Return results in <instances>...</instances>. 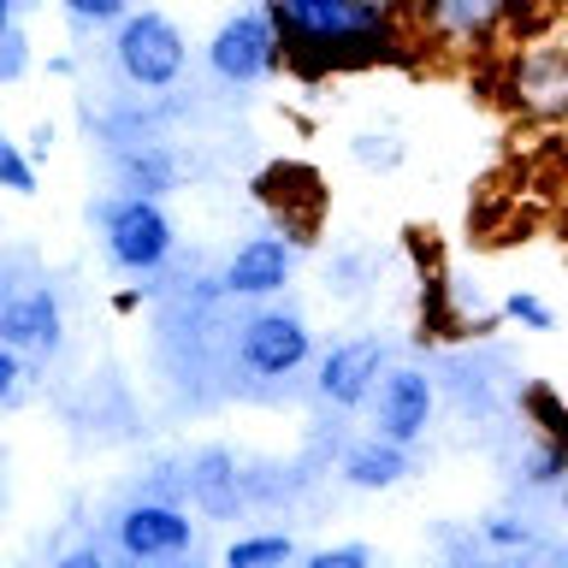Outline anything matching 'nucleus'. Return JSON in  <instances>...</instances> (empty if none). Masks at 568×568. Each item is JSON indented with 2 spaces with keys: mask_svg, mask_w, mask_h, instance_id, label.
<instances>
[{
  "mask_svg": "<svg viewBox=\"0 0 568 568\" xmlns=\"http://www.w3.org/2000/svg\"><path fill=\"white\" fill-rule=\"evenodd\" d=\"M284 36V60L308 71H355L397 60L408 48L403 12L373 0H266Z\"/></svg>",
  "mask_w": 568,
  "mask_h": 568,
  "instance_id": "f257e3e1",
  "label": "nucleus"
},
{
  "mask_svg": "<svg viewBox=\"0 0 568 568\" xmlns=\"http://www.w3.org/2000/svg\"><path fill=\"white\" fill-rule=\"evenodd\" d=\"M89 220L101 225V248L124 278H160L178 255V231L160 207V195H136V190H113L89 207Z\"/></svg>",
  "mask_w": 568,
  "mask_h": 568,
  "instance_id": "f03ea898",
  "label": "nucleus"
},
{
  "mask_svg": "<svg viewBox=\"0 0 568 568\" xmlns=\"http://www.w3.org/2000/svg\"><path fill=\"white\" fill-rule=\"evenodd\" d=\"M308 362H314V332L296 308L266 302V308L243 314L237 332H231V373H243L248 385H284Z\"/></svg>",
  "mask_w": 568,
  "mask_h": 568,
  "instance_id": "7ed1b4c3",
  "label": "nucleus"
},
{
  "mask_svg": "<svg viewBox=\"0 0 568 568\" xmlns=\"http://www.w3.org/2000/svg\"><path fill=\"white\" fill-rule=\"evenodd\" d=\"M184 65H190V42H184V30H178L166 12L142 7V12L119 18V30H113V71L124 78V89H136V95L178 89Z\"/></svg>",
  "mask_w": 568,
  "mask_h": 568,
  "instance_id": "20e7f679",
  "label": "nucleus"
},
{
  "mask_svg": "<svg viewBox=\"0 0 568 568\" xmlns=\"http://www.w3.org/2000/svg\"><path fill=\"white\" fill-rule=\"evenodd\" d=\"M278 60H284V36H278V18H273L266 0H261V7H237L220 30H213V42H207V71L225 89L266 83L278 71Z\"/></svg>",
  "mask_w": 568,
  "mask_h": 568,
  "instance_id": "39448f33",
  "label": "nucleus"
},
{
  "mask_svg": "<svg viewBox=\"0 0 568 568\" xmlns=\"http://www.w3.org/2000/svg\"><path fill=\"white\" fill-rule=\"evenodd\" d=\"M106 539L124 562H184L195 557V521L172 497H154V491H136L131 504L113 509L106 521Z\"/></svg>",
  "mask_w": 568,
  "mask_h": 568,
  "instance_id": "423d86ee",
  "label": "nucleus"
},
{
  "mask_svg": "<svg viewBox=\"0 0 568 568\" xmlns=\"http://www.w3.org/2000/svg\"><path fill=\"white\" fill-rule=\"evenodd\" d=\"M0 344L24 355L65 349V308L48 278H0Z\"/></svg>",
  "mask_w": 568,
  "mask_h": 568,
  "instance_id": "0eeeda50",
  "label": "nucleus"
},
{
  "mask_svg": "<svg viewBox=\"0 0 568 568\" xmlns=\"http://www.w3.org/2000/svg\"><path fill=\"white\" fill-rule=\"evenodd\" d=\"M367 415H373V433L397 438V444H415L426 438V426L438 415V379L426 367H408V362H390L379 373V385H373L367 397Z\"/></svg>",
  "mask_w": 568,
  "mask_h": 568,
  "instance_id": "6e6552de",
  "label": "nucleus"
},
{
  "mask_svg": "<svg viewBox=\"0 0 568 568\" xmlns=\"http://www.w3.org/2000/svg\"><path fill=\"white\" fill-rule=\"evenodd\" d=\"M403 18H415L420 42L433 36L450 53H474L504 36L515 18V0H403Z\"/></svg>",
  "mask_w": 568,
  "mask_h": 568,
  "instance_id": "1a4fd4ad",
  "label": "nucleus"
},
{
  "mask_svg": "<svg viewBox=\"0 0 568 568\" xmlns=\"http://www.w3.org/2000/svg\"><path fill=\"white\" fill-rule=\"evenodd\" d=\"M504 95L532 124H562L568 119V48H527L504 71Z\"/></svg>",
  "mask_w": 568,
  "mask_h": 568,
  "instance_id": "9d476101",
  "label": "nucleus"
},
{
  "mask_svg": "<svg viewBox=\"0 0 568 568\" xmlns=\"http://www.w3.org/2000/svg\"><path fill=\"white\" fill-rule=\"evenodd\" d=\"M291 278H296V243L261 231V237L231 248V261L220 266V296H231V302H273V296H284Z\"/></svg>",
  "mask_w": 568,
  "mask_h": 568,
  "instance_id": "9b49d317",
  "label": "nucleus"
},
{
  "mask_svg": "<svg viewBox=\"0 0 568 568\" xmlns=\"http://www.w3.org/2000/svg\"><path fill=\"white\" fill-rule=\"evenodd\" d=\"M390 367V344L385 337H344L320 355L314 367V397L332 408H362L379 385V373Z\"/></svg>",
  "mask_w": 568,
  "mask_h": 568,
  "instance_id": "f8f14e48",
  "label": "nucleus"
},
{
  "mask_svg": "<svg viewBox=\"0 0 568 568\" xmlns=\"http://www.w3.org/2000/svg\"><path fill=\"white\" fill-rule=\"evenodd\" d=\"M184 491H190V504L213 515V521H225V515H237L248 504V474H243V462L220 450V444H207V450H195L184 462Z\"/></svg>",
  "mask_w": 568,
  "mask_h": 568,
  "instance_id": "ddd939ff",
  "label": "nucleus"
},
{
  "mask_svg": "<svg viewBox=\"0 0 568 568\" xmlns=\"http://www.w3.org/2000/svg\"><path fill=\"white\" fill-rule=\"evenodd\" d=\"M408 468H415V462H408V444L385 438V433L355 438L344 450V462H337L344 486H355V491H390V486H403V479H408Z\"/></svg>",
  "mask_w": 568,
  "mask_h": 568,
  "instance_id": "4468645a",
  "label": "nucleus"
},
{
  "mask_svg": "<svg viewBox=\"0 0 568 568\" xmlns=\"http://www.w3.org/2000/svg\"><path fill=\"white\" fill-rule=\"evenodd\" d=\"M113 178H119V190L166 195V190H178V154L160 136H124V142H113Z\"/></svg>",
  "mask_w": 568,
  "mask_h": 568,
  "instance_id": "2eb2a0df",
  "label": "nucleus"
},
{
  "mask_svg": "<svg viewBox=\"0 0 568 568\" xmlns=\"http://www.w3.org/2000/svg\"><path fill=\"white\" fill-rule=\"evenodd\" d=\"M479 545L491 550V557H545V539H539V527L521 521V515H486L479 521Z\"/></svg>",
  "mask_w": 568,
  "mask_h": 568,
  "instance_id": "dca6fc26",
  "label": "nucleus"
},
{
  "mask_svg": "<svg viewBox=\"0 0 568 568\" xmlns=\"http://www.w3.org/2000/svg\"><path fill=\"white\" fill-rule=\"evenodd\" d=\"M291 557H296V539H284V532H248V539L225 545V568H278Z\"/></svg>",
  "mask_w": 568,
  "mask_h": 568,
  "instance_id": "f3484780",
  "label": "nucleus"
},
{
  "mask_svg": "<svg viewBox=\"0 0 568 568\" xmlns=\"http://www.w3.org/2000/svg\"><path fill=\"white\" fill-rule=\"evenodd\" d=\"M349 154H355V166H367V172H397L408 149H403L397 131H362L349 142Z\"/></svg>",
  "mask_w": 568,
  "mask_h": 568,
  "instance_id": "a211bd4d",
  "label": "nucleus"
},
{
  "mask_svg": "<svg viewBox=\"0 0 568 568\" xmlns=\"http://www.w3.org/2000/svg\"><path fill=\"white\" fill-rule=\"evenodd\" d=\"M504 320H515V326H527V332H550L557 326V314H550V302L545 296H532V291H509L504 296V308H497Z\"/></svg>",
  "mask_w": 568,
  "mask_h": 568,
  "instance_id": "6ab92c4d",
  "label": "nucleus"
},
{
  "mask_svg": "<svg viewBox=\"0 0 568 568\" xmlns=\"http://www.w3.org/2000/svg\"><path fill=\"white\" fill-rule=\"evenodd\" d=\"M0 190H12V195H36V166L24 154H18V142L0 131Z\"/></svg>",
  "mask_w": 568,
  "mask_h": 568,
  "instance_id": "aec40b11",
  "label": "nucleus"
},
{
  "mask_svg": "<svg viewBox=\"0 0 568 568\" xmlns=\"http://www.w3.org/2000/svg\"><path fill=\"white\" fill-rule=\"evenodd\" d=\"M71 24H119L131 12V0H60Z\"/></svg>",
  "mask_w": 568,
  "mask_h": 568,
  "instance_id": "412c9836",
  "label": "nucleus"
},
{
  "mask_svg": "<svg viewBox=\"0 0 568 568\" xmlns=\"http://www.w3.org/2000/svg\"><path fill=\"white\" fill-rule=\"evenodd\" d=\"M308 568H373V545H326L302 557Z\"/></svg>",
  "mask_w": 568,
  "mask_h": 568,
  "instance_id": "4be33fe9",
  "label": "nucleus"
},
{
  "mask_svg": "<svg viewBox=\"0 0 568 568\" xmlns=\"http://www.w3.org/2000/svg\"><path fill=\"white\" fill-rule=\"evenodd\" d=\"M30 385V367H24V349L0 344V403H18Z\"/></svg>",
  "mask_w": 568,
  "mask_h": 568,
  "instance_id": "5701e85b",
  "label": "nucleus"
},
{
  "mask_svg": "<svg viewBox=\"0 0 568 568\" xmlns=\"http://www.w3.org/2000/svg\"><path fill=\"white\" fill-rule=\"evenodd\" d=\"M24 65H30V42H24V30H0V83H18L24 78Z\"/></svg>",
  "mask_w": 568,
  "mask_h": 568,
  "instance_id": "b1692460",
  "label": "nucleus"
},
{
  "mask_svg": "<svg viewBox=\"0 0 568 568\" xmlns=\"http://www.w3.org/2000/svg\"><path fill=\"white\" fill-rule=\"evenodd\" d=\"M527 403H532V415L545 420V438H550V444H568V408L550 397V390H532Z\"/></svg>",
  "mask_w": 568,
  "mask_h": 568,
  "instance_id": "393cba45",
  "label": "nucleus"
},
{
  "mask_svg": "<svg viewBox=\"0 0 568 568\" xmlns=\"http://www.w3.org/2000/svg\"><path fill=\"white\" fill-rule=\"evenodd\" d=\"M65 568H101V545H83V550H65L60 557Z\"/></svg>",
  "mask_w": 568,
  "mask_h": 568,
  "instance_id": "a878e982",
  "label": "nucleus"
},
{
  "mask_svg": "<svg viewBox=\"0 0 568 568\" xmlns=\"http://www.w3.org/2000/svg\"><path fill=\"white\" fill-rule=\"evenodd\" d=\"M12 12H18V0H0V30H12Z\"/></svg>",
  "mask_w": 568,
  "mask_h": 568,
  "instance_id": "bb28decb",
  "label": "nucleus"
},
{
  "mask_svg": "<svg viewBox=\"0 0 568 568\" xmlns=\"http://www.w3.org/2000/svg\"><path fill=\"white\" fill-rule=\"evenodd\" d=\"M373 7H390V12H403V0H373Z\"/></svg>",
  "mask_w": 568,
  "mask_h": 568,
  "instance_id": "cd10ccee",
  "label": "nucleus"
},
{
  "mask_svg": "<svg viewBox=\"0 0 568 568\" xmlns=\"http://www.w3.org/2000/svg\"><path fill=\"white\" fill-rule=\"evenodd\" d=\"M515 7H532V0H515Z\"/></svg>",
  "mask_w": 568,
  "mask_h": 568,
  "instance_id": "c85d7f7f",
  "label": "nucleus"
}]
</instances>
